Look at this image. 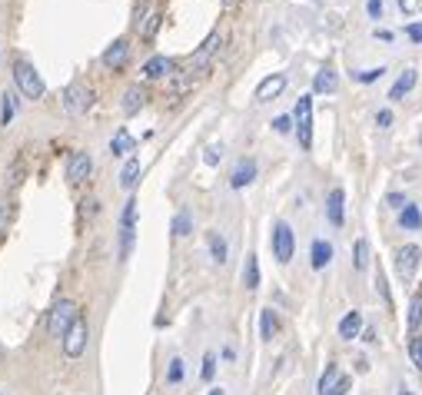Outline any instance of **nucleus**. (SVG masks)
Instances as JSON below:
<instances>
[{
	"label": "nucleus",
	"instance_id": "c03bdc74",
	"mask_svg": "<svg viewBox=\"0 0 422 395\" xmlns=\"http://www.w3.org/2000/svg\"><path fill=\"white\" fill-rule=\"evenodd\" d=\"M406 37L413 40V43H422V24H409V27H406Z\"/></svg>",
	"mask_w": 422,
	"mask_h": 395
},
{
	"label": "nucleus",
	"instance_id": "79ce46f5",
	"mask_svg": "<svg viewBox=\"0 0 422 395\" xmlns=\"http://www.w3.org/2000/svg\"><path fill=\"white\" fill-rule=\"evenodd\" d=\"M386 202H389L393 210H399V212H403V210H406V202H409V200H406L403 193H389V196H386Z\"/></svg>",
	"mask_w": 422,
	"mask_h": 395
},
{
	"label": "nucleus",
	"instance_id": "4468645a",
	"mask_svg": "<svg viewBox=\"0 0 422 395\" xmlns=\"http://www.w3.org/2000/svg\"><path fill=\"white\" fill-rule=\"evenodd\" d=\"M220 50V34H210V37L203 40L200 47L193 50V57H190V70H203L206 63L213 60V53Z\"/></svg>",
	"mask_w": 422,
	"mask_h": 395
},
{
	"label": "nucleus",
	"instance_id": "aec40b11",
	"mask_svg": "<svg viewBox=\"0 0 422 395\" xmlns=\"http://www.w3.org/2000/svg\"><path fill=\"white\" fill-rule=\"evenodd\" d=\"M140 170H144V166H140V156H130L124 163V170H120V186H124L126 193H134V186L140 183Z\"/></svg>",
	"mask_w": 422,
	"mask_h": 395
},
{
	"label": "nucleus",
	"instance_id": "7c9ffc66",
	"mask_svg": "<svg viewBox=\"0 0 422 395\" xmlns=\"http://www.w3.org/2000/svg\"><path fill=\"white\" fill-rule=\"evenodd\" d=\"M366 262H369V242L359 236V240H356V246H353V266H356V272H363Z\"/></svg>",
	"mask_w": 422,
	"mask_h": 395
},
{
	"label": "nucleus",
	"instance_id": "37998d69",
	"mask_svg": "<svg viewBox=\"0 0 422 395\" xmlns=\"http://www.w3.org/2000/svg\"><path fill=\"white\" fill-rule=\"evenodd\" d=\"M366 10H369V17L379 20L383 17V0H366Z\"/></svg>",
	"mask_w": 422,
	"mask_h": 395
},
{
	"label": "nucleus",
	"instance_id": "9d476101",
	"mask_svg": "<svg viewBox=\"0 0 422 395\" xmlns=\"http://www.w3.org/2000/svg\"><path fill=\"white\" fill-rule=\"evenodd\" d=\"M100 63H104L106 70H124L126 63H130V43H126L124 37H116L114 43L100 53Z\"/></svg>",
	"mask_w": 422,
	"mask_h": 395
},
{
	"label": "nucleus",
	"instance_id": "3c124183",
	"mask_svg": "<svg viewBox=\"0 0 422 395\" xmlns=\"http://www.w3.org/2000/svg\"><path fill=\"white\" fill-rule=\"evenodd\" d=\"M210 395H223V389H213V392Z\"/></svg>",
	"mask_w": 422,
	"mask_h": 395
},
{
	"label": "nucleus",
	"instance_id": "de8ad7c7",
	"mask_svg": "<svg viewBox=\"0 0 422 395\" xmlns=\"http://www.w3.org/2000/svg\"><path fill=\"white\" fill-rule=\"evenodd\" d=\"M376 37H379V40H396V34H393V30H376Z\"/></svg>",
	"mask_w": 422,
	"mask_h": 395
},
{
	"label": "nucleus",
	"instance_id": "9b49d317",
	"mask_svg": "<svg viewBox=\"0 0 422 395\" xmlns=\"http://www.w3.org/2000/svg\"><path fill=\"white\" fill-rule=\"evenodd\" d=\"M256 160L253 156H243V160H236V166H233V173H230V186L233 190H243V186H250L253 180H256Z\"/></svg>",
	"mask_w": 422,
	"mask_h": 395
},
{
	"label": "nucleus",
	"instance_id": "58836bf2",
	"mask_svg": "<svg viewBox=\"0 0 422 395\" xmlns=\"http://www.w3.org/2000/svg\"><path fill=\"white\" fill-rule=\"evenodd\" d=\"M386 73V67H373V70H366V73H356V80L359 83H373V80H379Z\"/></svg>",
	"mask_w": 422,
	"mask_h": 395
},
{
	"label": "nucleus",
	"instance_id": "f03ea898",
	"mask_svg": "<svg viewBox=\"0 0 422 395\" xmlns=\"http://www.w3.org/2000/svg\"><path fill=\"white\" fill-rule=\"evenodd\" d=\"M77 316H80V309H77L74 299H57L54 309L47 312V332L54 339H64V336H67V329L77 322Z\"/></svg>",
	"mask_w": 422,
	"mask_h": 395
},
{
	"label": "nucleus",
	"instance_id": "0eeeda50",
	"mask_svg": "<svg viewBox=\"0 0 422 395\" xmlns=\"http://www.w3.org/2000/svg\"><path fill=\"white\" fill-rule=\"evenodd\" d=\"M419 262H422V250L416 242H406L396 250V272H399V279L403 282H413L416 272H419Z\"/></svg>",
	"mask_w": 422,
	"mask_h": 395
},
{
	"label": "nucleus",
	"instance_id": "f257e3e1",
	"mask_svg": "<svg viewBox=\"0 0 422 395\" xmlns=\"http://www.w3.org/2000/svg\"><path fill=\"white\" fill-rule=\"evenodd\" d=\"M14 83H17V90L27 100H40L47 93V83H44V77L37 73V67L30 60H17L14 63Z\"/></svg>",
	"mask_w": 422,
	"mask_h": 395
},
{
	"label": "nucleus",
	"instance_id": "6ab92c4d",
	"mask_svg": "<svg viewBox=\"0 0 422 395\" xmlns=\"http://www.w3.org/2000/svg\"><path fill=\"white\" fill-rule=\"evenodd\" d=\"M416 80H419V73H416L413 67H406L403 73L396 77V83H393V87H389V100H403L406 93H409V90L416 87Z\"/></svg>",
	"mask_w": 422,
	"mask_h": 395
},
{
	"label": "nucleus",
	"instance_id": "f3484780",
	"mask_svg": "<svg viewBox=\"0 0 422 395\" xmlns=\"http://www.w3.org/2000/svg\"><path fill=\"white\" fill-rule=\"evenodd\" d=\"M329 262H333V242L313 240V246H309V266L319 272V270H326Z\"/></svg>",
	"mask_w": 422,
	"mask_h": 395
},
{
	"label": "nucleus",
	"instance_id": "393cba45",
	"mask_svg": "<svg viewBox=\"0 0 422 395\" xmlns=\"http://www.w3.org/2000/svg\"><path fill=\"white\" fill-rule=\"evenodd\" d=\"M406 326L413 336H422V292H416L413 302H409V316H406Z\"/></svg>",
	"mask_w": 422,
	"mask_h": 395
},
{
	"label": "nucleus",
	"instance_id": "412c9836",
	"mask_svg": "<svg viewBox=\"0 0 422 395\" xmlns=\"http://www.w3.org/2000/svg\"><path fill=\"white\" fill-rule=\"evenodd\" d=\"M336 87H339V73H336V70L323 67L316 77H313V93H336Z\"/></svg>",
	"mask_w": 422,
	"mask_h": 395
},
{
	"label": "nucleus",
	"instance_id": "473e14b6",
	"mask_svg": "<svg viewBox=\"0 0 422 395\" xmlns=\"http://www.w3.org/2000/svg\"><path fill=\"white\" fill-rule=\"evenodd\" d=\"M409 359H413V366L422 372V336L409 339Z\"/></svg>",
	"mask_w": 422,
	"mask_h": 395
},
{
	"label": "nucleus",
	"instance_id": "603ef678",
	"mask_svg": "<svg viewBox=\"0 0 422 395\" xmlns=\"http://www.w3.org/2000/svg\"><path fill=\"white\" fill-rule=\"evenodd\" d=\"M0 362H4V346H0Z\"/></svg>",
	"mask_w": 422,
	"mask_h": 395
},
{
	"label": "nucleus",
	"instance_id": "4c0bfd02",
	"mask_svg": "<svg viewBox=\"0 0 422 395\" xmlns=\"http://www.w3.org/2000/svg\"><path fill=\"white\" fill-rule=\"evenodd\" d=\"M223 156V146H206V153H203V163L206 166H216Z\"/></svg>",
	"mask_w": 422,
	"mask_h": 395
},
{
	"label": "nucleus",
	"instance_id": "5701e85b",
	"mask_svg": "<svg viewBox=\"0 0 422 395\" xmlns=\"http://www.w3.org/2000/svg\"><path fill=\"white\" fill-rule=\"evenodd\" d=\"M399 230H406V232L422 230V210L416 202H406V210L399 212Z\"/></svg>",
	"mask_w": 422,
	"mask_h": 395
},
{
	"label": "nucleus",
	"instance_id": "1a4fd4ad",
	"mask_svg": "<svg viewBox=\"0 0 422 395\" xmlns=\"http://www.w3.org/2000/svg\"><path fill=\"white\" fill-rule=\"evenodd\" d=\"M90 173H94V156L86 153V150H74V153L67 156V183L80 186Z\"/></svg>",
	"mask_w": 422,
	"mask_h": 395
},
{
	"label": "nucleus",
	"instance_id": "a878e982",
	"mask_svg": "<svg viewBox=\"0 0 422 395\" xmlns=\"http://www.w3.org/2000/svg\"><path fill=\"white\" fill-rule=\"evenodd\" d=\"M243 286L246 289H259V260H256V252H250L246 256V262H243Z\"/></svg>",
	"mask_w": 422,
	"mask_h": 395
},
{
	"label": "nucleus",
	"instance_id": "bb28decb",
	"mask_svg": "<svg viewBox=\"0 0 422 395\" xmlns=\"http://www.w3.org/2000/svg\"><path fill=\"white\" fill-rule=\"evenodd\" d=\"M339 379H343L339 366H336V362H329V366H326V372H323V376H319V382H316V392H319V395H329L333 389H336V382H339Z\"/></svg>",
	"mask_w": 422,
	"mask_h": 395
},
{
	"label": "nucleus",
	"instance_id": "09e8293b",
	"mask_svg": "<svg viewBox=\"0 0 422 395\" xmlns=\"http://www.w3.org/2000/svg\"><path fill=\"white\" fill-rule=\"evenodd\" d=\"M223 359H226V362H233V359H236V352H233V346H226V349H223Z\"/></svg>",
	"mask_w": 422,
	"mask_h": 395
},
{
	"label": "nucleus",
	"instance_id": "72a5a7b5",
	"mask_svg": "<svg viewBox=\"0 0 422 395\" xmlns=\"http://www.w3.org/2000/svg\"><path fill=\"white\" fill-rule=\"evenodd\" d=\"M166 382H170V386H180L183 382V359H173L170 362V369H166Z\"/></svg>",
	"mask_w": 422,
	"mask_h": 395
},
{
	"label": "nucleus",
	"instance_id": "c9c22d12",
	"mask_svg": "<svg viewBox=\"0 0 422 395\" xmlns=\"http://www.w3.org/2000/svg\"><path fill=\"white\" fill-rule=\"evenodd\" d=\"M160 24H164V14H160V10H154V14H150V20H146V27H144V37H154L156 30H160Z\"/></svg>",
	"mask_w": 422,
	"mask_h": 395
},
{
	"label": "nucleus",
	"instance_id": "f704fd0d",
	"mask_svg": "<svg viewBox=\"0 0 422 395\" xmlns=\"http://www.w3.org/2000/svg\"><path fill=\"white\" fill-rule=\"evenodd\" d=\"M273 130H276V133H293V130H296V123H293V116H276V120H273Z\"/></svg>",
	"mask_w": 422,
	"mask_h": 395
},
{
	"label": "nucleus",
	"instance_id": "423d86ee",
	"mask_svg": "<svg viewBox=\"0 0 422 395\" xmlns=\"http://www.w3.org/2000/svg\"><path fill=\"white\" fill-rule=\"evenodd\" d=\"M134 232H136V196H130L124 202V216H120V260H130Z\"/></svg>",
	"mask_w": 422,
	"mask_h": 395
},
{
	"label": "nucleus",
	"instance_id": "20e7f679",
	"mask_svg": "<svg viewBox=\"0 0 422 395\" xmlns=\"http://www.w3.org/2000/svg\"><path fill=\"white\" fill-rule=\"evenodd\" d=\"M86 342H90V326H86V319L77 316V322L67 329V336L60 339V346H64V356L67 359H80L86 352Z\"/></svg>",
	"mask_w": 422,
	"mask_h": 395
},
{
	"label": "nucleus",
	"instance_id": "7ed1b4c3",
	"mask_svg": "<svg viewBox=\"0 0 422 395\" xmlns=\"http://www.w3.org/2000/svg\"><path fill=\"white\" fill-rule=\"evenodd\" d=\"M293 123H296V136H299V146L309 150L313 146V97H299L296 100V110H293Z\"/></svg>",
	"mask_w": 422,
	"mask_h": 395
},
{
	"label": "nucleus",
	"instance_id": "ea45409f",
	"mask_svg": "<svg viewBox=\"0 0 422 395\" xmlns=\"http://www.w3.org/2000/svg\"><path fill=\"white\" fill-rule=\"evenodd\" d=\"M10 212H14V206H10V200H0V232L7 230V222H10Z\"/></svg>",
	"mask_w": 422,
	"mask_h": 395
},
{
	"label": "nucleus",
	"instance_id": "b1692460",
	"mask_svg": "<svg viewBox=\"0 0 422 395\" xmlns=\"http://www.w3.org/2000/svg\"><path fill=\"white\" fill-rule=\"evenodd\" d=\"M206 242H210V256L216 266H223V262L230 260V242H226V236H220V232H210L206 236Z\"/></svg>",
	"mask_w": 422,
	"mask_h": 395
},
{
	"label": "nucleus",
	"instance_id": "c756f323",
	"mask_svg": "<svg viewBox=\"0 0 422 395\" xmlns=\"http://www.w3.org/2000/svg\"><path fill=\"white\" fill-rule=\"evenodd\" d=\"M190 232H193V216H190V210H180L173 216V236L183 240V236H190Z\"/></svg>",
	"mask_w": 422,
	"mask_h": 395
},
{
	"label": "nucleus",
	"instance_id": "dca6fc26",
	"mask_svg": "<svg viewBox=\"0 0 422 395\" xmlns=\"http://www.w3.org/2000/svg\"><path fill=\"white\" fill-rule=\"evenodd\" d=\"M173 70H176V60L164 57V53H156V57H150L144 63V77L146 80H160V77H170Z\"/></svg>",
	"mask_w": 422,
	"mask_h": 395
},
{
	"label": "nucleus",
	"instance_id": "2eb2a0df",
	"mask_svg": "<svg viewBox=\"0 0 422 395\" xmlns=\"http://www.w3.org/2000/svg\"><path fill=\"white\" fill-rule=\"evenodd\" d=\"M363 326H366L363 312H359V309H349V312L339 319V339H343V342H353V339L363 336Z\"/></svg>",
	"mask_w": 422,
	"mask_h": 395
},
{
	"label": "nucleus",
	"instance_id": "ddd939ff",
	"mask_svg": "<svg viewBox=\"0 0 422 395\" xmlns=\"http://www.w3.org/2000/svg\"><path fill=\"white\" fill-rule=\"evenodd\" d=\"M283 90H286V73H269L266 80H259L256 100L259 103H269V100H276Z\"/></svg>",
	"mask_w": 422,
	"mask_h": 395
},
{
	"label": "nucleus",
	"instance_id": "a19ab883",
	"mask_svg": "<svg viewBox=\"0 0 422 395\" xmlns=\"http://www.w3.org/2000/svg\"><path fill=\"white\" fill-rule=\"evenodd\" d=\"M376 123H379V130H389V126H393V110H379V113H376Z\"/></svg>",
	"mask_w": 422,
	"mask_h": 395
},
{
	"label": "nucleus",
	"instance_id": "39448f33",
	"mask_svg": "<svg viewBox=\"0 0 422 395\" xmlns=\"http://www.w3.org/2000/svg\"><path fill=\"white\" fill-rule=\"evenodd\" d=\"M269 242H273V256H276V262H283V266H286V262L293 260V252H296V236H293V226L279 220L276 226H273V236H269Z\"/></svg>",
	"mask_w": 422,
	"mask_h": 395
},
{
	"label": "nucleus",
	"instance_id": "f8f14e48",
	"mask_svg": "<svg viewBox=\"0 0 422 395\" xmlns=\"http://www.w3.org/2000/svg\"><path fill=\"white\" fill-rule=\"evenodd\" d=\"M326 220L329 226H336V230H343V222H346V193L343 190H329L326 196Z\"/></svg>",
	"mask_w": 422,
	"mask_h": 395
},
{
	"label": "nucleus",
	"instance_id": "4be33fe9",
	"mask_svg": "<svg viewBox=\"0 0 422 395\" xmlns=\"http://www.w3.org/2000/svg\"><path fill=\"white\" fill-rule=\"evenodd\" d=\"M130 150H136V140L130 136L126 126H120V130L114 133V140H110V153H114V156H126Z\"/></svg>",
	"mask_w": 422,
	"mask_h": 395
},
{
	"label": "nucleus",
	"instance_id": "c85d7f7f",
	"mask_svg": "<svg viewBox=\"0 0 422 395\" xmlns=\"http://www.w3.org/2000/svg\"><path fill=\"white\" fill-rule=\"evenodd\" d=\"M14 113H17V97L14 93H0V126L14 123Z\"/></svg>",
	"mask_w": 422,
	"mask_h": 395
},
{
	"label": "nucleus",
	"instance_id": "6e6552de",
	"mask_svg": "<svg viewBox=\"0 0 422 395\" xmlns=\"http://www.w3.org/2000/svg\"><path fill=\"white\" fill-rule=\"evenodd\" d=\"M90 106H94V90L86 87V83H70L64 90V110L70 116H84Z\"/></svg>",
	"mask_w": 422,
	"mask_h": 395
},
{
	"label": "nucleus",
	"instance_id": "49530a36",
	"mask_svg": "<svg viewBox=\"0 0 422 395\" xmlns=\"http://www.w3.org/2000/svg\"><path fill=\"white\" fill-rule=\"evenodd\" d=\"M363 339H366V342H376V329H373V326H366V329H363Z\"/></svg>",
	"mask_w": 422,
	"mask_h": 395
},
{
	"label": "nucleus",
	"instance_id": "cd10ccee",
	"mask_svg": "<svg viewBox=\"0 0 422 395\" xmlns=\"http://www.w3.org/2000/svg\"><path fill=\"white\" fill-rule=\"evenodd\" d=\"M276 329H279V322H276V312L273 309H259V339H273L276 336Z\"/></svg>",
	"mask_w": 422,
	"mask_h": 395
},
{
	"label": "nucleus",
	"instance_id": "e433bc0d",
	"mask_svg": "<svg viewBox=\"0 0 422 395\" xmlns=\"http://www.w3.org/2000/svg\"><path fill=\"white\" fill-rule=\"evenodd\" d=\"M376 289H379V296L386 299V306H393V296H389V286H386V272L383 270L376 272Z\"/></svg>",
	"mask_w": 422,
	"mask_h": 395
},
{
	"label": "nucleus",
	"instance_id": "2f4dec72",
	"mask_svg": "<svg viewBox=\"0 0 422 395\" xmlns=\"http://www.w3.org/2000/svg\"><path fill=\"white\" fill-rule=\"evenodd\" d=\"M213 376H216V356H213V352H206V356H203L200 379H203V382H213Z\"/></svg>",
	"mask_w": 422,
	"mask_h": 395
},
{
	"label": "nucleus",
	"instance_id": "a211bd4d",
	"mask_svg": "<svg viewBox=\"0 0 422 395\" xmlns=\"http://www.w3.org/2000/svg\"><path fill=\"white\" fill-rule=\"evenodd\" d=\"M144 103H146V93H144V87H140V83H134V87L124 90V100H120V106H124L126 116H136L140 110H144Z\"/></svg>",
	"mask_w": 422,
	"mask_h": 395
},
{
	"label": "nucleus",
	"instance_id": "a18cd8bd",
	"mask_svg": "<svg viewBox=\"0 0 422 395\" xmlns=\"http://www.w3.org/2000/svg\"><path fill=\"white\" fill-rule=\"evenodd\" d=\"M349 386H353V379H349V376H343V379L336 382V389H333L329 395H346V392H349Z\"/></svg>",
	"mask_w": 422,
	"mask_h": 395
},
{
	"label": "nucleus",
	"instance_id": "8fccbe9b",
	"mask_svg": "<svg viewBox=\"0 0 422 395\" xmlns=\"http://www.w3.org/2000/svg\"><path fill=\"white\" fill-rule=\"evenodd\" d=\"M399 395H413V392H409V389H399Z\"/></svg>",
	"mask_w": 422,
	"mask_h": 395
}]
</instances>
